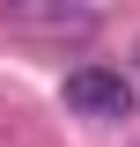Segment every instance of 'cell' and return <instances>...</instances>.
<instances>
[{"instance_id": "6da1fadb", "label": "cell", "mask_w": 140, "mask_h": 147, "mask_svg": "<svg viewBox=\"0 0 140 147\" xmlns=\"http://www.w3.org/2000/svg\"><path fill=\"white\" fill-rule=\"evenodd\" d=\"M59 96H67V110H74V118H88V125H125V118L140 110V81H133L125 66H103V59L74 66Z\"/></svg>"}, {"instance_id": "7a4b0ae2", "label": "cell", "mask_w": 140, "mask_h": 147, "mask_svg": "<svg viewBox=\"0 0 140 147\" xmlns=\"http://www.w3.org/2000/svg\"><path fill=\"white\" fill-rule=\"evenodd\" d=\"M0 22L22 37H96L103 30L96 7H0Z\"/></svg>"}]
</instances>
